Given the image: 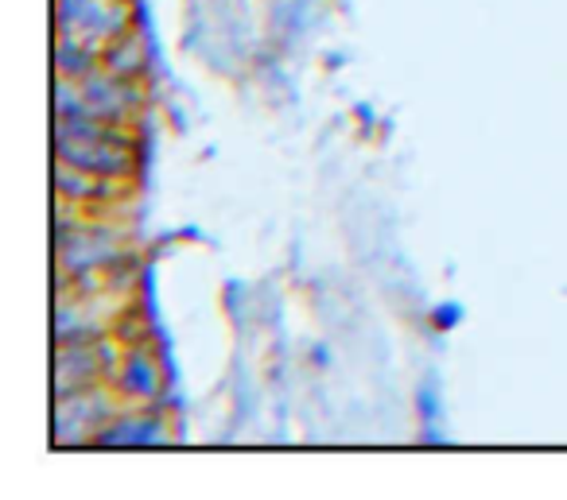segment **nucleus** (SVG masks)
Wrapping results in <instances>:
<instances>
[{"label":"nucleus","instance_id":"nucleus-1","mask_svg":"<svg viewBox=\"0 0 567 500\" xmlns=\"http://www.w3.org/2000/svg\"><path fill=\"white\" fill-rule=\"evenodd\" d=\"M59 160L70 167L94 171V175L125 178L137 167L129 140H86V136H67L59 132Z\"/></svg>","mask_w":567,"mask_h":500},{"label":"nucleus","instance_id":"nucleus-2","mask_svg":"<svg viewBox=\"0 0 567 500\" xmlns=\"http://www.w3.org/2000/svg\"><path fill=\"white\" fill-rule=\"evenodd\" d=\"M102 70L117 78H137L144 70V51H140L137 39H113L102 55Z\"/></svg>","mask_w":567,"mask_h":500},{"label":"nucleus","instance_id":"nucleus-3","mask_svg":"<svg viewBox=\"0 0 567 500\" xmlns=\"http://www.w3.org/2000/svg\"><path fill=\"white\" fill-rule=\"evenodd\" d=\"M120 388L132 392V396H140V399L155 396V388H160V381H155V365H148L144 357H140V349H132L129 361H125V373H120Z\"/></svg>","mask_w":567,"mask_h":500}]
</instances>
